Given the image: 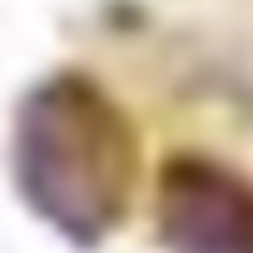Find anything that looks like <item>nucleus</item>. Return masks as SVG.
I'll list each match as a JSON object with an SVG mask.
<instances>
[{
    "label": "nucleus",
    "instance_id": "obj_2",
    "mask_svg": "<svg viewBox=\"0 0 253 253\" xmlns=\"http://www.w3.org/2000/svg\"><path fill=\"white\" fill-rule=\"evenodd\" d=\"M159 213L174 253H253V194L204 159H179L164 174Z\"/></svg>",
    "mask_w": 253,
    "mask_h": 253
},
{
    "label": "nucleus",
    "instance_id": "obj_1",
    "mask_svg": "<svg viewBox=\"0 0 253 253\" xmlns=\"http://www.w3.org/2000/svg\"><path fill=\"white\" fill-rule=\"evenodd\" d=\"M20 184L30 204L75 238H99L129 189L119 114L84 80L45 84L20 114Z\"/></svg>",
    "mask_w": 253,
    "mask_h": 253
}]
</instances>
